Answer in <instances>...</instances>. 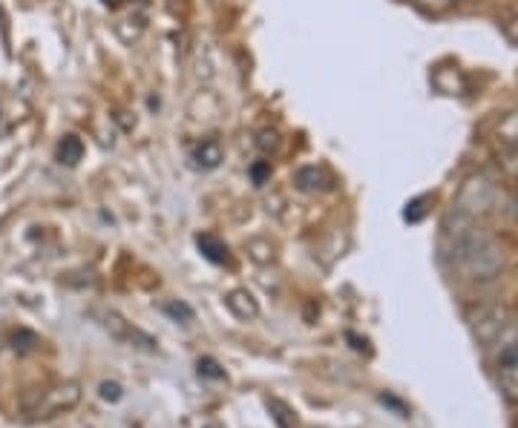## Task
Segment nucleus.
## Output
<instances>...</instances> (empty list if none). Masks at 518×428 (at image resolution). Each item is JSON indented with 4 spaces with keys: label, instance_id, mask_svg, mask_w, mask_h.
Returning a JSON list of instances; mask_svg holds the SVG:
<instances>
[{
    "label": "nucleus",
    "instance_id": "1",
    "mask_svg": "<svg viewBox=\"0 0 518 428\" xmlns=\"http://www.w3.org/2000/svg\"><path fill=\"white\" fill-rule=\"evenodd\" d=\"M447 230L452 262L467 279L490 282L504 271V250L484 227L475 225V219L458 216L455 227H447Z\"/></svg>",
    "mask_w": 518,
    "mask_h": 428
},
{
    "label": "nucleus",
    "instance_id": "2",
    "mask_svg": "<svg viewBox=\"0 0 518 428\" xmlns=\"http://www.w3.org/2000/svg\"><path fill=\"white\" fill-rule=\"evenodd\" d=\"M504 207V193L498 181L490 179L487 173H475L461 184L458 199H455V213L464 219H478Z\"/></svg>",
    "mask_w": 518,
    "mask_h": 428
},
{
    "label": "nucleus",
    "instance_id": "3",
    "mask_svg": "<svg viewBox=\"0 0 518 428\" xmlns=\"http://www.w3.org/2000/svg\"><path fill=\"white\" fill-rule=\"evenodd\" d=\"M490 348H495L498 388L504 391L507 400L518 403V325L510 322Z\"/></svg>",
    "mask_w": 518,
    "mask_h": 428
},
{
    "label": "nucleus",
    "instance_id": "4",
    "mask_svg": "<svg viewBox=\"0 0 518 428\" xmlns=\"http://www.w3.org/2000/svg\"><path fill=\"white\" fill-rule=\"evenodd\" d=\"M104 328L113 334L116 339L121 342H130V345H136V348H144V351H153L156 348V339L147 337L144 331L139 328H133V322H127V319H121L116 311H110V314H104Z\"/></svg>",
    "mask_w": 518,
    "mask_h": 428
},
{
    "label": "nucleus",
    "instance_id": "5",
    "mask_svg": "<svg viewBox=\"0 0 518 428\" xmlns=\"http://www.w3.org/2000/svg\"><path fill=\"white\" fill-rule=\"evenodd\" d=\"M190 158H193V164L202 167V170H216V167L225 161V147H222L219 138H202V141L193 147Z\"/></svg>",
    "mask_w": 518,
    "mask_h": 428
},
{
    "label": "nucleus",
    "instance_id": "6",
    "mask_svg": "<svg viewBox=\"0 0 518 428\" xmlns=\"http://www.w3.org/2000/svg\"><path fill=\"white\" fill-rule=\"evenodd\" d=\"M196 245H199V250L205 253V259L213 262V265H228V262H231V250H228V245H225L219 236H213V233L196 236Z\"/></svg>",
    "mask_w": 518,
    "mask_h": 428
},
{
    "label": "nucleus",
    "instance_id": "7",
    "mask_svg": "<svg viewBox=\"0 0 518 428\" xmlns=\"http://www.w3.org/2000/svg\"><path fill=\"white\" fill-rule=\"evenodd\" d=\"M78 403V385L70 383V385H61V388H55V391H49L47 394V403L41 406L44 414H52V411H61V408H70Z\"/></svg>",
    "mask_w": 518,
    "mask_h": 428
},
{
    "label": "nucleus",
    "instance_id": "8",
    "mask_svg": "<svg viewBox=\"0 0 518 428\" xmlns=\"http://www.w3.org/2000/svg\"><path fill=\"white\" fill-rule=\"evenodd\" d=\"M294 181H297V187L300 190H306V193H320V190H326L329 187V179H326V173L320 170V167H300L297 170V176H294Z\"/></svg>",
    "mask_w": 518,
    "mask_h": 428
},
{
    "label": "nucleus",
    "instance_id": "9",
    "mask_svg": "<svg viewBox=\"0 0 518 428\" xmlns=\"http://www.w3.org/2000/svg\"><path fill=\"white\" fill-rule=\"evenodd\" d=\"M225 302H228V308H231L239 319H254V316L259 314L257 299H254L248 291L228 293V299H225Z\"/></svg>",
    "mask_w": 518,
    "mask_h": 428
},
{
    "label": "nucleus",
    "instance_id": "10",
    "mask_svg": "<svg viewBox=\"0 0 518 428\" xmlns=\"http://www.w3.org/2000/svg\"><path fill=\"white\" fill-rule=\"evenodd\" d=\"M84 156V144H81V138L78 136H67L61 141V147H58V158H61V164H78Z\"/></svg>",
    "mask_w": 518,
    "mask_h": 428
},
{
    "label": "nucleus",
    "instance_id": "11",
    "mask_svg": "<svg viewBox=\"0 0 518 428\" xmlns=\"http://www.w3.org/2000/svg\"><path fill=\"white\" fill-rule=\"evenodd\" d=\"M498 136H501V141H504L507 147H518V110L516 113H510L507 118H504V121H501Z\"/></svg>",
    "mask_w": 518,
    "mask_h": 428
},
{
    "label": "nucleus",
    "instance_id": "12",
    "mask_svg": "<svg viewBox=\"0 0 518 428\" xmlns=\"http://www.w3.org/2000/svg\"><path fill=\"white\" fill-rule=\"evenodd\" d=\"M268 408H271V417L277 420V426H280V428L297 426V420H294L291 408L285 406V403H280V400H271V403H268Z\"/></svg>",
    "mask_w": 518,
    "mask_h": 428
},
{
    "label": "nucleus",
    "instance_id": "13",
    "mask_svg": "<svg viewBox=\"0 0 518 428\" xmlns=\"http://www.w3.org/2000/svg\"><path fill=\"white\" fill-rule=\"evenodd\" d=\"M170 319H179V322H193V308L190 305H185V302H167L165 308H162Z\"/></svg>",
    "mask_w": 518,
    "mask_h": 428
},
{
    "label": "nucleus",
    "instance_id": "14",
    "mask_svg": "<svg viewBox=\"0 0 518 428\" xmlns=\"http://www.w3.org/2000/svg\"><path fill=\"white\" fill-rule=\"evenodd\" d=\"M257 147L265 153V156H268V153H277V150H280V133H274V130L259 133Z\"/></svg>",
    "mask_w": 518,
    "mask_h": 428
},
{
    "label": "nucleus",
    "instance_id": "15",
    "mask_svg": "<svg viewBox=\"0 0 518 428\" xmlns=\"http://www.w3.org/2000/svg\"><path fill=\"white\" fill-rule=\"evenodd\" d=\"M199 377H208V380H225V371L219 368V362L211 360V357H205V360H199Z\"/></svg>",
    "mask_w": 518,
    "mask_h": 428
},
{
    "label": "nucleus",
    "instance_id": "16",
    "mask_svg": "<svg viewBox=\"0 0 518 428\" xmlns=\"http://www.w3.org/2000/svg\"><path fill=\"white\" fill-rule=\"evenodd\" d=\"M251 176H254L257 184H265V179L271 176V164H268V161H257V164L251 167Z\"/></svg>",
    "mask_w": 518,
    "mask_h": 428
},
{
    "label": "nucleus",
    "instance_id": "17",
    "mask_svg": "<svg viewBox=\"0 0 518 428\" xmlns=\"http://www.w3.org/2000/svg\"><path fill=\"white\" fill-rule=\"evenodd\" d=\"M101 397H104V400H113V403H116V400H121V385H118V383H101Z\"/></svg>",
    "mask_w": 518,
    "mask_h": 428
},
{
    "label": "nucleus",
    "instance_id": "18",
    "mask_svg": "<svg viewBox=\"0 0 518 428\" xmlns=\"http://www.w3.org/2000/svg\"><path fill=\"white\" fill-rule=\"evenodd\" d=\"M507 38L518 46V18L516 21H510V26H507Z\"/></svg>",
    "mask_w": 518,
    "mask_h": 428
},
{
    "label": "nucleus",
    "instance_id": "19",
    "mask_svg": "<svg viewBox=\"0 0 518 428\" xmlns=\"http://www.w3.org/2000/svg\"><path fill=\"white\" fill-rule=\"evenodd\" d=\"M104 3H110V6H116L118 0H104Z\"/></svg>",
    "mask_w": 518,
    "mask_h": 428
}]
</instances>
